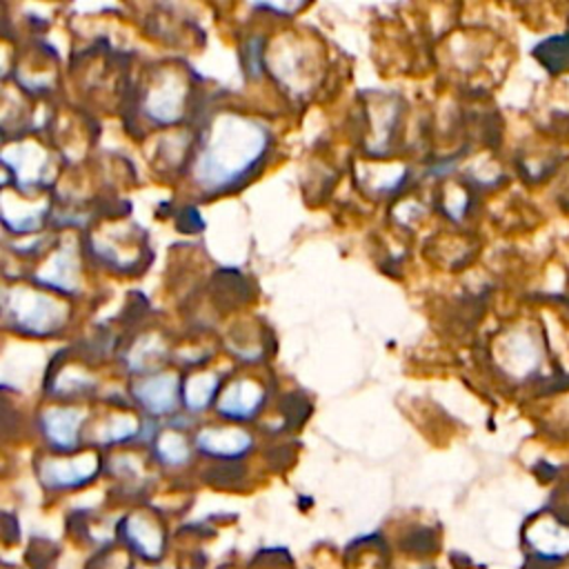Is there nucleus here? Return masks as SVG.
I'll return each instance as SVG.
<instances>
[{"label": "nucleus", "instance_id": "obj_1", "mask_svg": "<svg viewBox=\"0 0 569 569\" xmlns=\"http://www.w3.org/2000/svg\"><path fill=\"white\" fill-rule=\"evenodd\" d=\"M218 124L196 164L198 182L211 191L224 189L247 176L267 144L264 129L244 118L227 116Z\"/></svg>", "mask_w": 569, "mask_h": 569}, {"label": "nucleus", "instance_id": "obj_2", "mask_svg": "<svg viewBox=\"0 0 569 569\" xmlns=\"http://www.w3.org/2000/svg\"><path fill=\"white\" fill-rule=\"evenodd\" d=\"M525 545L531 558L542 567H556L569 560V520L558 513H540L525 529Z\"/></svg>", "mask_w": 569, "mask_h": 569}, {"label": "nucleus", "instance_id": "obj_3", "mask_svg": "<svg viewBox=\"0 0 569 569\" xmlns=\"http://www.w3.org/2000/svg\"><path fill=\"white\" fill-rule=\"evenodd\" d=\"M98 469V462L93 456H82L76 460H47L40 469L42 482L51 489H64L76 487L93 478Z\"/></svg>", "mask_w": 569, "mask_h": 569}, {"label": "nucleus", "instance_id": "obj_4", "mask_svg": "<svg viewBox=\"0 0 569 569\" xmlns=\"http://www.w3.org/2000/svg\"><path fill=\"white\" fill-rule=\"evenodd\" d=\"M198 447L213 456H240L251 447V438L236 429H207L198 436Z\"/></svg>", "mask_w": 569, "mask_h": 569}, {"label": "nucleus", "instance_id": "obj_5", "mask_svg": "<svg viewBox=\"0 0 569 569\" xmlns=\"http://www.w3.org/2000/svg\"><path fill=\"white\" fill-rule=\"evenodd\" d=\"M176 387L178 380L173 376H160V378H151L140 382L136 389L140 402H144L149 407V411L153 413H167L171 411V407L176 405Z\"/></svg>", "mask_w": 569, "mask_h": 569}, {"label": "nucleus", "instance_id": "obj_6", "mask_svg": "<svg viewBox=\"0 0 569 569\" xmlns=\"http://www.w3.org/2000/svg\"><path fill=\"white\" fill-rule=\"evenodd\" d=\"M124 533L144 558H158L162 553V531L144 516H131L127 520Z\"/></svg>", "mask_w": 569, "mask_h": 569}, {"label": "nucleus", "instance_id": "obj_7", "mask_svg": "<svg viewBox=\"0 0 569 569\" xmlns=\"http://www.w3.org/2000/svg\"><path fill=\"white\" fill-rule=\"evenodd\" d=\"M260 400H262V391L253 382L242 380L227 389L224 398L220 400V411L231 418H247L256 413Z\"/></svg>", "mask_w": 569, "mask_h": 569}, {"label": "nucleus", "instance_id": "obj_8", "mask_svg": "<svg viewBox=\"0 0 569 569\" xmlns=\"http://www.w3.org/2000/svg\"><path fill=\"white\" fill-rule=\"evenodd\" d=\"M82 413L78 411H49L44 416V431L49 440L60 449H71L78 442Z\"/></svg>", "mask_w": 569, "mask_h": 569}, {"label": "nucleus", "instance_id": "obj_9", "mask_svg": "<svg viewBox=\"0 0 569 569\" xmlns=\"http://www.w3.org/2000/svg\"><path fill=\"white\" fill-rule=\"evenodd\" d=\"M158 456L169 465H182L187 460L189 451H187V445L180 436L164 433L158 442Z\"/></svg>", "mask_w": 569, "mask_h": 569}, {"label": "nucleus", "instance_id": "obj_10", "mask_svg": "<svg viewBox=\"0 0 569 569\" xmlns=\"http://www.w3.org/2000/svg\"><path fill=\"white\" fill-rule=\"evenodd\" d=\"M549 569H569V560L562 562V565H556V567H549Z\"/></svg>", "mask_w": 569, "mask_h": 569}]
</instances>
